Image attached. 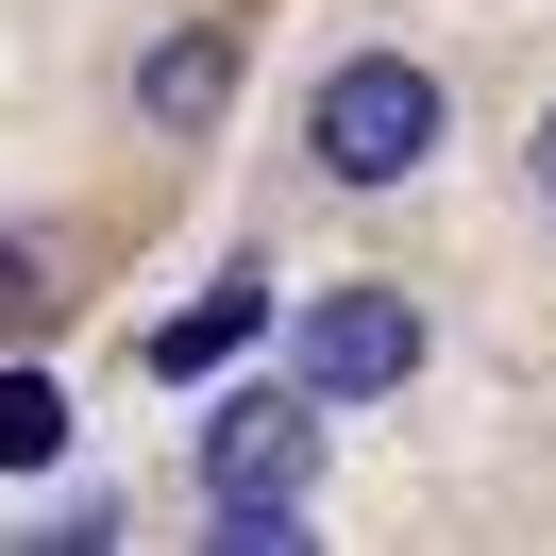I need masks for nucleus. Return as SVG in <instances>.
Wrapping results in <instances>:
<instances>
[{
  "mask_svg": "<svg viewBox=\"0 0 556 556\" xmlns=\"http://www.w3.org/2000/svg\"><path fill=\"white\" fill-rule=\"evenodd\" d=\"M304 152H320V186H405L421 152H439V85H421V51H354V68L304 102Z\"/></svg>",
  "mask_w": 556,
  "mask_h": 556,
  "instance_id": "obj_1",
  "label": "nucleus"
},
{
  "mask_svg": "<svg viewBox=\"0 0 556 556\" xmlns=\"http://www.w3.org/2000/svg\"><path fill=\"white\" fill-rule=\"evenodd\" d=\"M304 472H320V405H304V388L203 421V522H219V540H287V522H304Z\"/></svg>",
  "mask_w": 556,
  "mask_h": 556,
  "instance_id": "obj_2",
  "label": "nucleus"
},
{
  "mask_svg": "<svg viewBox=\"0 0 556 556\" xmlns=\"http://www.w3.org/2000/svg\"><path fill=\"white\" fill-rule=\"evenodd\" d=\"M287 354H304V405H388V388L421 371V304L405 287H320V304L287 320Z\"/></svg>",
  "mask_w": 556,
  "mask_h": 556,
  "instance_id": "obj_3",
  "label": "nucleus"
},
{
  "mask_svg": "<svg viewBox=\"0 0 556 556\" xmlns=\"http://www.w3.org/2000/svg\"><path fill=\"white\" fill-rule=\"evenodd\" d=\"M136 102L169 118V136H203V118L237 102V51H219V35H152V68H136Z\"/></svg>",
  "mask_w": 556,
  "mask_h": 556,
  "instance_id": "obj_4",
  "label": "nucleus"
},
{
  "mask_svg": "<svg viewBox=\"0 0 556 556\" xmlns=\"http://www.w3.org/2000/svg\"><path fill=\"white\" fill-rule=\"evenodd\" d=\"M253 320H270V287H253V270H219V287H203V304H186V320H169V338H152V371H219V354H237V338H253Z\"/></svg>",
  "mask_w": 556,
  "mask_h": 556,
  "instance_id": "obj_5",
  "label": "nucleus"
},
{
  "mask_svg": "<svg viewBox=\"0 0 556 556\" xmlns=\"http://www.w3.org/2000/svg\"><path fill=\"white\" fill-rule=\"evenodd\" d=\"M68 455V388L51 371H0V472H51Z\"/></svg>",
  "mask_w": 556,
  "mask_h": 556,
  "instance_id": "obj_6",
  "label": "nucleus"
},
{
  "mask_svg": "<svg viewBox=\"0 0 556 556\" xmlns=\"http://www.w3.org/2000/svg\"><path fill=\"white\" fill-rule=\"evenodd\" d=\"M522 186H540V203H556V118H540V152H522Z\"/></svg>",
  "mask_w": 556,
  "mask_h": 556,
  "instance_id": "obj_7",
  "label": "nucleus"
}]
</instances>
